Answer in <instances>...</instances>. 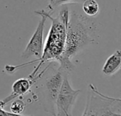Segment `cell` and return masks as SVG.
Returning a JSON list of instances; mask_svg holds the SVG:
<instances>
[{
    "label": "cell",
    "mask_w": 121,
    "mask_h": 116,
    "mask_svg": "<svg viewBox=\"0 0 121 116\" xmlns=\"http://www.w3.org/2000/svg\"><path fill=\"white\" fill-rule=\"evenodd\" d=\"M25 108H26V105L24 102L21 99H17L13 101L10 106L11 112L16 116L21 115L22 113L24 111Z\"/></svg>",
    "instance_id": "obj_10"
},
{
    "label": "cell",
    "mask_w": 121,
    "mask_h": 116,
    "mask_svg": "<svg viewBox=\"0 0 121 116\" xmlns=\"http://www.w3.org/2000/svg\"><path fill=\"white\" fill-rule=\"evenodd\" d=\"M65 72L51 69L43 78L41 84V94L43 98L45 110L55 116V102L59 94Z\"/></svg>",
    "instance_id": "obj_4"
},
{
    "label": "cell",
    "mask_w": 121,
    "mask_h": 116,
    "mask_svg": "<svg viewBox=\"0 0 121 116\" xmlns=\"http://www.w3.org/2000/svg\"><path fill=\"white\" fill-rule=\"evenodd\" d=\"M38 78H39V77H35V78H33V77H30L28 79L21 78V79H17L12 85L11 94L3 100L4 101V103L6 104L8 102L11 101L13 99L16 98L19 96L24 95L26 93H28L30 91V87L32 86L35 80V79L38 80Z\"/></svg>",
    "instance_id": "obj_7"
},
{
    "label": "cell",
    "mask_w": 121,
    "mask_h": 116,
    "mask_svg": "<svg viewBox=\"0 0 121 116\" xmlns=\"http://www.w3.org/2000/svg\"><path fill=\"white\" fill-rule=\"evenodd\" d=\"M49 5L48 8L50 11H52L55 7L61 6L67 3H82L85 0H48Z\"/></svg>",
    "instance_id": "obj_11"
},
{
    "label": "cell",
    "mask_w": 121,
    "mask_h": 116,
    "mask_svg": "<svg viewBox=\"0 0 121 116\" xmlns=\"http://www.w3.org/2000/svg\"><path fill=\"white\" fill-rule=\"evenodd\" d=\"M84 12L89 16H95L99 12V6L96 0H85L83 1Z\"/></svg>",
    "instance_id": "obj_9"
},
{
    "label": "cell",
    "mask_w": 121,
    "mask_h": 116,
    "mask_svg": "<svg viewBox=\"0 0 121 116\" xmlns=\"http://www.w3.org/2000/svg\"><path fill=\"white\" fill-rule=\"evenodd\" d=\"M45 13L47 18L51 20L52 25L47 35L41 57L39 60L32 62H35L36 61H40V64L33 74L38 71L40 65L45 62H57L58 58L62 54L65 48L66 29L69 17V11L67 6L62 7L59 12L58 16L56 18L51 16L50 12L48 13L45 11Z\"/></svg>",
    "instance_id": "obj_2"
},
{
    "label": "cell",
    "mask_w": 121,
    "mask_h": 116,
    "mask_svg": "<svg viewBox=\"0 0 121 116\" xmlns=\"http://www.w3.org/2000/svg\"><path fill=\"white\" fill-rule=\"evenodd\" d=\"M83 116H121V99L104 96L90 84Z\"/></svg>",
    "instance_id": "obj_3"
},
{
    "label": "cell",
    "mask_w": 121,
    "mask_h": 116,
    "mask_svg": "<svg viewBox=\"0 0 121 116\" xmlns=\"http://www.w3.org/2000/svg\"><path fill=\"white\" fill-rule=\"evenodd\" d=\"M35 13L41 16V20L40 21L35 29V31L33 34L25 50L22 52L21 57L24 60L28 59L32 57H40L43 52V32L45 23L48 18L44 10L35 11Z\"/></svg>",
    "instance_id": "obj_6"
},
{
    "label": "cell",
    "mask_w": 121,
    "mask_h": 116,
    "mask_svg": "<svg viewBox=\"0 0 121 116\" xmlns=\"http://www.w3.org/2000/svg\"><path fill=\"white\" fill-rule=\"evenodd\" d=\"M96 33L97 26L92 20L75 11L69 13L64 51L57 60L59 69L67 74L70 72L74 67L72 59L95 41Z\"/></svg>",
    "instance_id": "obj_1"
},
{
    "label": "cell",
    "mask_w": 121,
    "mask_h": 116,
    "mask_svg": "<svg viewBox=\"0 0 121 116\" xmlns=\"http://www.w3.org/2000/svg\"><path fill=\"white\" fill-rule=\"evenodd\" d=\"M80 93L81 90L73 89L65 73L55 102V116H72V108Z\"/></svg>",
    "instance_id": "obj_5"
},
{
    "label": "cell",
    "mask_w": 121,
    "mask_h": 116,
    "mask_svg": "<svg viewBox=\"0 0 121 116\" xmlns=\"http://www.w3.org/2000/svg\"><path fill=\"white\" fill-rule=\"evenodd\" d=\"M121 67V52L118 50L108 57L103 67L102 72L106 76H113L120 70Z\"/></svg>",
    "instance_id": "obj_8"
}]
</instances>
